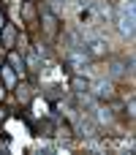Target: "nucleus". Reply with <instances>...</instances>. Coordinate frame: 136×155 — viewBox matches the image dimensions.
I'll return each mask as SVG.
<instances>
[{
	"mask_svg": "<svg viewBox=\"0 0 136 155\" xmlns=\"http://www.w3.org/2000/svg\"><path fill=\"white\" fill-rule=\"evenodd\" d=\"M41 25H44V33L55 41L60 35V16L52 11V8H41Z\"/></svg>",
	"mask_w": 136,
	"mask_h": 155,
	"instance_id": "nucleus-1",
	"label": "nucleus"
},
{
	"mask_svg": "<svg viewBox=\"0 0 136 155\" xmlns=\"http://www.w3.org/2000/svg\"><path fill=\"white\" fill-rule=\"evenodd\" d=\"M90 93L95 98H101V101H112L114 98V82L112 79H98V82L90 84Z\"/></svg>",
	"mask_w": 136,
	"mask_h": 155,
	"instance_id": "nucleus-2",
	"label": "nucleus"
},
{
	"mask_svg": "<svg viewBox=\"0 0 136 155\" xmlns=\"http://www.w3.org/2000/svg\"><path fill=\"white\" fill-rule=\"evenodd\" d=\"M82 49L90 54V60L93 57H104L106 52H109V44H106V38H87L85 44H82Z\"/></svg>",
	"mask_w": 136,
	"mask_h": 155,
	"instance_id": "nucleus-3",
	"label": "nucleus"
},
{
	"mask_svg": "<svg viewBox=\"0 0 136 155\" xmlns=\"http://www.w3.org/2000/svg\"><path fill=\"white\" fill-rule=\"evenodd\" d=\"M33 95H35L33 82H25V79H22V82L16 84V98H19L22 104H30V101H33Z\"/></svg>",
	"mask_w": 136,
	"mask_h": 155,
	"instance_id": "nucleus-4",
	"label": "nucleus"
},
{
	"mask_svg": "<svg viewBox=\"0 0 136 155\" xmlns=\"http://www.w3.org/2000/svg\"><path fill=\"white\" fill-rule=\"evenodd\" d=\"M117 30L123 35H134V14H120L117 16Z\"/></svg>",
	"mask_w": 136,
	"mask_h": 155,
	"instance_id": "nucleus-5",
	"label": "nucleus"
},
{
	"mask_svg": "<svg viewBox=\"0 0 136 155\" xmlns=\"http://www.w3.org/2000/svg\"><path fill=\"white\" fill-rule=\"evenodd\" d=\"M68 87H71V90H74L76 95H85V93H90V82H87L85 76H79V74H76V76H71Z\"/></svg>",
	"mask_w": 136,
	"mask_h": 155,
	"instance_id": "nucleus-6",
	"label": "nucleus"
},
{
	"mask_svg": "<svg viewBox=\"0 0 136 155\" xmlns=\"http://www.w3.org/2000/svg\"><path fill=\"white\" fill-rule=\"evenodd\" d=\"M8 65H11V68H14V74H19V76L27 71L25 57H22V54H16V52H8Z\"/></svg>",
	"mask_w": 136,
	"mask_h": 155,
	"instance_id": "nucleus-7",
	"label": "nucleus"
},
{
	"mask_svg": "<svg viewBox=\"0 0 136 155\" xmlns=\"http://www.w3.org/2000/svg\"><path fill=\"white\" fill-rule=\"evenodd\" d=\"M14 38H16V30H14L11 25H3V27H0V41H3V46L11 49V46H14Z\"/></svg>",
	"mask_w": 136,
	"mask_h": 155,
	"instance_id": "nucleus-8",
	"label": "nucleus"
},
{
	"mask_svg": "<svg viewBox=\"0 0 136 155\" xmlns=\"http://www.w3.org/2000/svg\"><path fill=\"white\" fill-rule=\"evenodd\" d=\"M125 71H128V65L123 60H112L109 63V79H120V76H125Z\"/></svg>",
	"mask_w": 136,
	"mask_h": 155,
	"instance_id": "nucleus-9",
	"label": "nucleus"
},
{
	"mask_svg": "<svg viewBox=\"0 0 136 155\" xmlns=\"http://www.w3.org/2000/svg\"><path fill=\"white\" fill-rule=\"evenodd\" d=\"M0 71H3V79H5L8 84H14V82H16V74H14V68H11V65H3Z\"/></svg>",
	"mask_w": 136,
	"mask_h": 155,
	"instance_id": "nucleus-10",
	"label": "nucleus"
},
{
	"mask_svg": "<svg viewBox=\"0 0 136 155\" xmlns=\"http://www.w3.org/2000/svg\"><path fill=\"white\" fill-rule=\"evenodd\" d=\"M95 11H98L104 19H112V14H114V11H112V5H104V3H98V5H95Z\"/></svg>",
	"mask_w": 136,
	"mask_h": 155,
	"instance_id": "nucleus-11",
	"label": "nucleus"
},
{
	"mask_svg": "<svg viewBox=\"0 0 136 155\" xmlns=\"http://www.w3.org/2000/svg\"><path fill=\"white\" fill-rule=\"evenodd\" d=\"M25 16H27L30 22L35 19V8H33V3H25Z\"/></svg>",
	"mask_w": 136,
	"mask_h": 155,
	"instance_id": "nucleus-12",
	"label": "nucleus"
},
{
	"mask_svg": "<svg viewBox=\"0 0 136 155\" xmlns=\"http://www.w3.org/2000/svg\"><path fill=\"white\" fill-rule=\"evenodd\" d=\"M98 120H101V123H109V120H112V114H109L106 109H101V112H98Z\"/></svg>",
	"mask_w": 136,
	"mask_h": 155,
	"instance_id": "nucleus-13",
	"label": "nucleus"
},
{
	"mask_svg": "<svg viewBox=\"0 0 136 155\" xmlns=\"http://www.w3.org/2000/svg\"><path fill=\"white\" fill-rule=\"evenodd\" d=\"M3 98H5V87L0 84V101H3Z\"/></svg>",
	"mask_w": 136,
	"mask_h": 155,
	"instance_id": "nucleus-14",
	"label": "nucleus"
},
{
	"mask_svg": "<svg viewBox=\"0 0 136 155\" xmlns=\"http://www.w3.org/2000/svg\"><path fill=\"white\" fill-rule=\"evenodd\" d=\"M3 25H5V16H3V11H0V27H3Z\"/></svg>",
	"mask_w": 136,
	"mask_h": 155,
	"instance_id": "nucleus-15",
	"label": "nucleus"
}]
</instances>
